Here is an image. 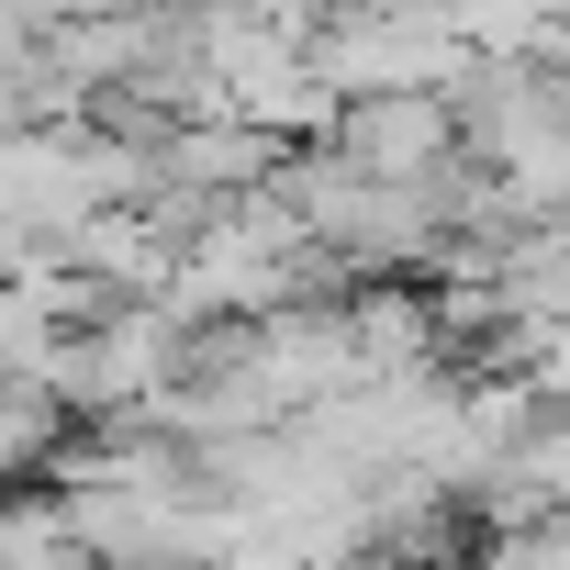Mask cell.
<instances>
[{"mask_svg": "<svg viewBox=\"0 0 570 570\" xmlns=\"http://www.w3.org/2000/svg\"><path fill=\"white\" fill-rule=\"evenodd\" d=\"M559 12H570V0H559Z\"/></svg>", "mask_w": 570, "mask_h": 570, "instance_id": "cell-1", "label": "cell"}]
</instances>
